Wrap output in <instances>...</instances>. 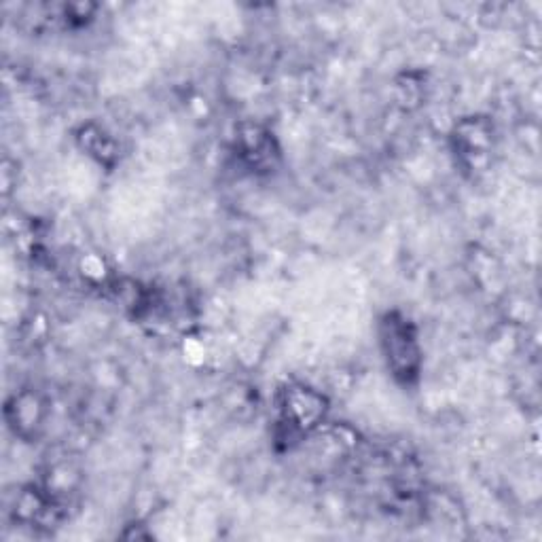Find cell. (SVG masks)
<instances>
[{
	"label": "cell",
	"mask_w": 542,
	"mask_h": 542,
	"mask_svg": "<svg viewBox=\"0 0 542 542\" xmlns=\"http://www.w3.org/2000/svg\"><path fill=\"white\" fill-rule=\"evenodd\" d=\"M379 341H382L388 369L396 382H401L403 386L418 382L422 350L413 322L399 312H388L379 322Z\"/></svg>",
	"instance_id": "1"
},
{
	"label": "cell",
	"mask_w": 542,
	"mask_h": 542,
	"mask_svg": "<svg viewBox=\"0 0 542 542\" xmlns=\"http://www.w3.org/2000/svg\"><path fill=\"white\" fill-rule=\"evenodd\" d=\"M280 426L286 430L288 439H299L320 424L327 413V399L312 388L288 386L282 390L280 401Z\"/></svg>",
	"instance_id": "2"
},
{
	"label": "cell",
	"mask_w": 542,
	"mask_h": 542,
	"mask_svg": "<svg viewBox=\"0 0 542 542\" xmlns=\"http://www.w3.org/2000/svg\"><path fill=\"white\" fill-rule=\"evenodd\" d=\"M240 142V155L244 157L246 164L255 170L269 168L271 161L278 155L274 147V138H271L259 125H250V128L242 130L238 136Z\"/></svg>",
	"instance_id": "3"
},
{
	"label": "cell",
	"mask_w": 542,
	"mask_h": 542,
	"mask_svg": "<svg viewBox=\"0 0 542 542\" xmlns=\"http://www.w3.org/2000/svg\"><path fill=\"white\" fill-rule=\"evenodd\" d=\"M7 418H9V424L15 428V432H20V435L26 437L30 430L41 426L43 407L34 394L15 396L7 407Z\"/></svg>",
	"instance_id": "4"
},
{
	"label": "cell",
	"mask_w": 542,
	"mask_h": 542,
	"mask_svg": "<svg viewBox=\"0 0 542 542\" xmlns=\"http://www.w3.org/2000/svg\"><path fill=\"white\" fill-rule=\"evenodd\" d=\"M79 140L83 142V149H87L89 155L98 157L100 161H104V164H108V161L115 157V151H117L115 142L108 138L102 130L92 128V125H89V128H83Z\"/></svg>",
	"instance_id": "5"
}]
</instances>
